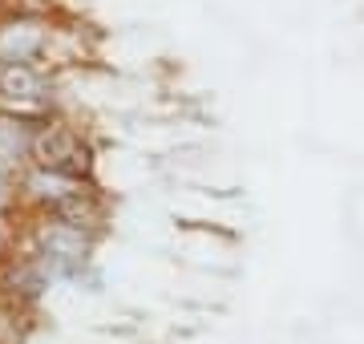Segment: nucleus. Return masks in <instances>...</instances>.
Returning <instances> with one entry per match:
<instances>
[{"mask_svg": "<svg viewBox=\"0 0 364 344\" xmlns=\"http://www.w3.org/2000/svg\"><path fill=\"white\" fill-rule=\"evenodd\" d=\"M28 255L45 267V276L53 284L81 279L90 272V259H93V235L77 231V227H65V223H45V227H37V239H33V252Z\"/></svg>", "mask_w": 364, "mask_h": 344, "instance_id": "f257e3e1", "label": "nucleus"}, {"mask_svg": "<svg viewBox=\"0 0 364 344\" xmlns=\"http://www.w3.org/2000/svg\"><path fill=\"white\" fill-rule=\"evenodd\" d=\"M28 154H33V166L65 174V178H90V171H93V150L85 146V138L77 130L61 126V122L41 126L28 138Z\"/></svg>", "mask_w": 364, "mask_h": 344, "instance_id": "f03ea898", "label": "nucleus"}, {"mask_svg": "<svg viewBox=\"0 0 364 344\" xmlns=\"http://www.w3.org/2000/svg\"><path fill=\"white\" fill-rule=\"evenodd\" d=\"M49 45V28L41 21H13L0 28V65H28Z\"/></svg>", "mask_w": 364, "mask_h": 344, "instance_id": "7ed1b4c3", "label": "nucleus"}, {"mask_svg": "<svg viewBox=\"0 0 364 344\" xmlns=\"http://www.w3.org/2000/svg\"><path fill=\"white\" fill-rule=\"evenodd\" d=\"M49 219L53 223H65V227H77V231H97V223L105 219V203H102V195L93 190L90 183H81L69 199H61L57 207L49 211Z\"/></svg>", "mask_w": 364, "mask_h": 344, "instance_id": "20e7f679", "label": "nucleus"}, {"mask_svg": "<svg viewBox=\"0 0 364 344\" xmlns=\"http://www.w3.org/2000/svg\"><path fill=\"white\" fill-rule=\"evenodd\" d=\"M0 97L13 106H37L49 97V81L33 65H0Z\"/></svg>", "mask_w": 364, "mask_h": 344, "instance_id": "39448f33", "label": "nucleus"}, {"mask_svg": "<svg viewBox=\"0 0 364 344\" xmlns=\"http://www.w3.org/2000/svg\"><path fill=\"white\" fill-rule=\"evenodd\" d=\"M85 183V178H65V174H53V171H41V166H33V171L25 174V195L37 207H45V211H53L61 199H69L77 186Z\"/></svg>", "mask_w": 364, "mask_h": 344, "instance_id": "423d86ee", "label": "nucleus"}]
</instances>
